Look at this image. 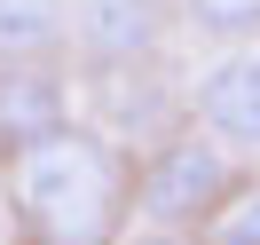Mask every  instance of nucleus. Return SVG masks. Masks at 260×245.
<instances>
[{"instance_id":"f257e3e1","label":"nucleus","mask_w":260,"mask_h":245,"mask_svg":"<svg viewBox=\"0 0 260 245\" xmlns=\"http://www.w3.org/2000/svg\"><path fill=\"white\" fill-rule=\"evenodd\" d=\"M8 198L40 245H118L134 213V174L118 166L111 134L55 127L48 143L8 150Z\"/></svg>"},{"instance_id":"f03ea898","label":"nucleus","mask_w":260,"mask_h":245,"mask_svg":"<svg viewBox=\"0 0 260 245\" xmlns=\"http://www.w3.org/2000/svg\"><path fill=\"white\" fill-rule=\"evenodd\" d=\"M237 182H244V174H237V158H229L221 134L174 127V134H158V143H150L142 166H134V222L189 229V237H197V222H205V213L221 206Z\"/></svg>"},{"instance_id":"7ed1b4c3","label":"nucleus","mask_w":260,"mask_h":245,"mask_svg":"<svg viewBox=\"0 0 260 245\" xmlns=\"http://www.w3.org/2000/svg\"><path fill=\"white\" fill-rule=\"evenodd\" d=\"M174 32L166 0H71V40L95 71H150Z\"/></svg>"},{"instance_id":"20e7f679","label":"nucleus","mask_w":260,"mask_h":245,"mask_svg":"<svg viewBox=\"0 0 260 245\" xmlns=\"http://www.w3.org/2000/svg\"><path fill=\"white\" fill-rule=\"evenodd\" d=\"M189 111H197V127H205V134L260 150V48L213 56V64L197 71V87H189Z\"/></svg>"},{"instance_id":"39448f33","label":"nucleus","mask_w":260,"mask_h":245,"mask_svg":"<svg viewBox=\"0 0 260 245\" xmlns=\"http://www.w3.org/2000/svg\"><path fill=\"white\" fill-rule=\"evenodd\" d=\"M55 127H71V87L55 64H0V150L48 143Z\"/></svg>"},{"instance_id":"423d86ee","label":"nucleus","mask_w":260,"mask_h":245,"mask_svg":"<svg viewBox=\"0 0 260 245\" xmlns=\"http://www.w3.org/2000/svg\"><path fill=\"white\" fill-rule=\"evenodd\" d=\"M71 40V0H0V64H55Z\"/></svg>"},{"instance_id":"0eeeda50","label":"nucleus","mask_w":260,"mask_h":245,"mask_svg":"<svg viewBox=\"0 0 260 245\" xmlns=\"http://www.w3.org/2000/svg\"><path fill=\"white\" fill-rule=\"evenodd\" d=\"M197 245H260V182H237V190L197 222Z\"/></svg>"},{"instance_id":"6e6552de","label":"nucleus","mask_w":260,"mask_h":245,"mask_svg":"<svg viewBox=\"0 0 260 245\" xmlns=\"http://www.w3.org/2000/svg\"><path fill=\"white\" fill-rule=\"evenodd\" d=\"M181 16L213 40H252L260 32V0H181Z\"/></svg>"},{"instance_id":"1a4fd4ad","label":"nucleus","mask_w":260,"mask_h":245,"mask_svg":"<svg viewBox=\"0 0 260 245\" xmlns=\"http://www.w3.org/2000/svg\"><path fill=\"white\" fill-rule=\"evenodd\" d=\"M118 245H189V229H158V222H142L134 237H118Z\"/></svg>"}]
</instances>
